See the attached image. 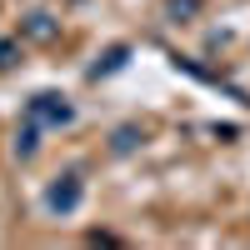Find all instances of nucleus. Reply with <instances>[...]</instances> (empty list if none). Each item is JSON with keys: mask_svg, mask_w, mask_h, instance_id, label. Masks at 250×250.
<instances>
[{"mask_svg": "<svg viewBox=\"0 0 250 250\" xmlns=\"http://www.w3.org/2000/svg\"><path fill=\"white\" fill-rule=\"evenodd\" d=\"M30 115H40V120H70V105H60L55 95H35L30 100Z\"/></svg>", "mask_w": 250, "mask_h": 250, "instance_id": "nucleus-1", "label": "nucleus"}, {"mask_svg": "<svg viewBox=\"0 0 250 250\" xmlns=\"http://www.w3.org/2000/svg\"><path fill=\"white\" fill-rule=\"evenodd\" d=\"M75 200H80V185H75V175H65V185L50 190V210H75Z\"/></svg>", "mask_w": 250, "mask_h": 250, "instance_id": "nucleus-2", "label": "nucleus"}, {"mask_svg": "<svg viewBox=\"0 0 250 250\" xmlns=\"http://www.w3.org/2000/svg\"><path fill=\"white\" fill-rule=\"evenodd\" d=\"M30 35H35V40H50V25H45V15H35V20H30Z\"/></svg>", "mask_w": 250, "mask_h": 250, "instance_id": "nucleus-3", "label": "nucleus"}, {"mask_svg": "<svg viewBox=\"0 0 250 250\" xmlns=\"http://www.w3.org/2000/svg\"><path fill=\"white\" fill-rule=\"evenodd\" d=\"M195 5H200V0H170V10H175V15H195Z\"/></svg>", "mask_w": 250, "mask_h": 250, "instance_id": "nucleus-4", "label": "nucleus"}]
</instances>
